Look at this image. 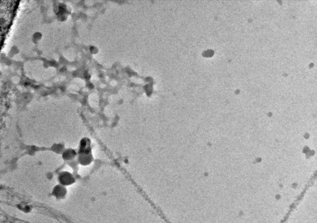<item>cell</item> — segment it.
I'll return each instance as SVG.
<instances>
[{
	"label": "cell",
	"instance_id": "1",
	"mask_svg": "<svg viewBox=\"0 0 317 223\" xmlns=\"http://www.w3.org/2000/svg\"><path fill=\"white\" fill-rule=\"evenodd\" d=\"M60 180L63 184L69 185L74 182V180L72 175L68 173L64 172L60 176Z\"/></svg>",
	"mask_w": 317,
	"mask_h": 223
},
{
	"label": "cell",
	"instance_id": "2",
	"mask_svg": "<svg viewBox=\"0 0 317 223\" xmlns=\"http://www.w3.org/2000/svg\"><path fill=\"white\" fill-rule=\"evenodd\" d=\"M54 192H55L56 196H61L63 195H64L65 190H64L63 188L59 186V187H57V188H56Z\"/></svg>",
	"mask_w": 317,
	"mask_h": 223
}]
</instances>
